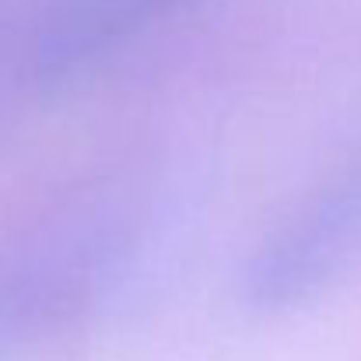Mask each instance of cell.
Returning <instances> with one entry per match:
<instances>
[{"label": "cell", "mask_w": 361, "mask_h": 361, "mask_svg": "<svg viewBox=\"0 0 361 361\" xmlns=\"http://www.w3.org/2000/svg\"><path fill=\"white\" fill-rule=\"evenodd\" d=\"M361 259V147L316 186L249 256L245 302L291 309L344 277Z\"/></svg>", "instance_id": "2"}, {"label": "cell", "mask_w": 361, "mask_h": 361, "mask_svg": "<svg viewBox=\"0 0 361 361\" xmlns=\"http://www.w3.org/2000/svg\"><path fill=\"white\" fill-rule=\"evenodd\" d=\"M140 232V204L123 186H95L60 204L0 267V348L71 326L120 274Z\"/></svg>", "instance_id": "1"}, {"label": "cell", "mask_w": 361, "mask_h": 361, "mask_svg": "<svg viewBox=\"0 0 361 361\" xmlns=\"http://www.w3.org/2000/svg\"><path fill=\"white\" fill-rule=\"evenodd\" d=\"M169 4H176V0H106V7L120 18L133 35H137L158 11H165Z\"/></svg>", "instance_id": "3"}]
</instances>
